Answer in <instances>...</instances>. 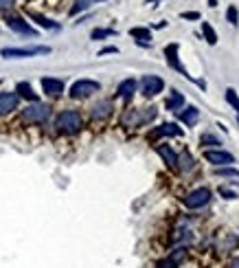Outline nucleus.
<instances>
[{"label": "nucleus", "mask_w": 239, "mask_h": 268, "mask_svg": "<svg viewBox=\"0 0 239 268\" xmlns=\"http://www.w3.org/2000/svg\"><path fill=\"white\" fill-rule=\"evenodd\" d=\"M156 119V108L149 106V108H128L121 117V125L125 128H141V125L149 123V121Z\"/></svg>", "instance_id": "nucleus-1"}, {"label": "nucleus", "mask_w": 239, "mask_h": 268, "mask_svg": "<svg viewBox=\"0 0 239 268\" xmlns=\"http://www.w3.org/2000/svg\"><path fill=\"white\" fill-rule=\"evenodd\" d=\"M55 128L62 134H77L84 128V119H81V114L77 110H64L55 119Z\"/></svg>", "instance_id": "nucleus-2"}, {"label": "nucleus", "mask_w": 239, "mask_h": 268, "mask_svg": "<svg viewBox=\"0 0 239 268\" xmlns=\"http://www.w3.org/2000/svg\"><path fill=\"white\" fill-rule=\"evenodd\" d=\"M50 117V106L48 104H40V101H35V104L27 106V108L22 110V121L24 123H33V125H42L47 123Z\"/></svg>", "instance_id": "nucleus-3"}, {"label": "nucleus", "mask_w": 239, "mask_h": 268, "mask_svg": "<svg viewBox=\"0 0 239 268\" xmlns=\"http://www.w3.org/2000/svg\"><path fill=\"white\" fill-rule=\"evenodd\" d=\"M50 47H7L0 51V57L4 59H22V57H35V55H48Z\"/></svg>", "instance_id": "nucleus-4"}, {"label": "nucleus", "mask_w": 239, "mask_h": 268, "mask_svg": "<svg viewBox=\"0 0 239 268\" xmlns=\"http://www.w3.org/2000/svg\"><path fill=\"white\" fill-rule=\"evenodd\" d=\"M178 51H180V47H178V44H167V47H165V59H167V64H169V66L174 68V70H178L180 75H185V77L189 79V82H193L195 86H200V88L204 90V88H206V84H204V82H197V79H193L191 75L187 73V68L180 64V57H178Z\"/></svg>", "instance_id": "nucleus-5"}, {"label": "nucleus", "mask_w": 239, "mask_h": 268, "mask_svg": "<svg viewBox=\"0 0 239 268\" xmlns=\"http://www.w3.org/2000/svg\"><path fill=\"white\" fill-rule=\"evenodd\" d=\"M101 84L95 82V79H77L73 86H70V97L73 99H88L90 95L99 93Z\"/></svg>", "instance_id": "nucleus-6"}, {"label": "nucleus", "mask_w": 239, "mask_h": 268, "mask_svg": "<svg viewBox=\"0 0 239 268\" xmlns=\"http://www.w3.org/2000/svg\"><path fill=\"white\" fill-rule=\"evenodd\" d=\"M182 202H185L187 209H200V207L211 202V189H208V187H197L191 194H187L185 198H182Z\"/></svg>", "instance_id": "nucleus-7"}, {"label": "nucleus", "mask_w": 239, "mask_h": 268, "mask_svg": "<svg viewBox=\"0 0 239 268\" xmlns=\"http://www.w3.org/2000/svg\"><path fill=\"white\" fill-rule=\"evenodd\" d=\"M204 161H208V163L215 165V167H231V165L235 163V156H233L231 152L217 148V150H206L204 152Z\"/></svg>", "instance_id": "nucleus-8"}, {"label": "nucleus", "mask_w": 239, "mask_h": 268, "mask_svg": "<svg viewBox=\"0 0 239 268\" xmlns=\"http://www.w3.org/2000/svg\"><path fill=\"white\" fill-rule=\"evenodd\" d=\"M162 88H165V82H162L158 75H145V77L141 79V93H143V97H147V99L160 95Z\"/></svg>", "instance_id": "nucleus-9"}, {"label": "nucleus", "mask_w": 239, "mask_h": 268, "mask_svg": "<svg viewBox=\"0 0 239 268\" xmlns=\"http://www.w3.org/2000/svg\"><path fill=\"white\" fill-rule=\"evenodd\" d=\"M185 257H187V246H178V249H174L167 257L158 260L156 268H180V264H182V260H185Z\"/></svg>", "instance_id": "nucleus-10"}, {"label": "nucleus", "mask_w": 239, "mask_h": 268, "mask_svg": "<svg viewBox=\"0 0 239 268\" xmlns=\"http://www.w3.org/2000/svg\"><path fill=\"white\" fill-rule=\"evenodd\" d=\"M40 84H42V93L44 95H48V97H53V99L62 97V93H64V82H62V79L42 77V79H40Z\"/></svg>", "instance_id": "nucleus-11"}, {"label": "nucleus", "mask_w": 239, "mask_h": 268, "mask_svg": "<svg viewBox=\"0 0 239 268\" xmlns=\"http://www.w3.org/2000/svg\"><path fill=\"white\" fill-rule=\"evenodd\" d=\"M112 110H114L112 101L110 99H101V101H96L93 108H90V117H93L95 121H105L112 114Z\"/></svg>", "instance_id": "nucleus-12"}, {"label": "nucleus", "mask_w": 239, "mask_h": 268, "mask_svg": "<svg viewBox=\"0 0 239 268\" xmlns=\"http://www.w3.org/2000/svg\"><path fill=\"white\" fill-rule=\"evenodd\" d=\"M4 22H7V27L11 29V31H16V33H20V35H38V31H35L31 24L24 22V20L18 18V16H9L7 20H4Z\"/></svg>", "instance_id": "nucleus-13"}, {"label": "nucleus", "mask_w": 239, "mask_h": 268, "mask_svg": "<svg viewBox=\"0 0 239 268\" xmlns=\"http://www.w3.org/2000/svg\"><path fill=\"white\" fill-rule=\"evenodd\" d=\"M185 134V130L182 128H178L176 123H162V125H158V128H154L149 132V136L147 139H160V136H182Z\"/></svg>", "instance_id": "nucleus-14"}, {"label": "nucleus", "mask_w": 239, "mask_h": 268, "mask_svg": "<svg viewBox=\"0 0 239 268\" xmlns=\"http://www.w3.org/2000/svg\"><path fill=\"white\" fill-rule=\"evenodd\" d=\"M136 88H139L136 79H132V77H130V79H123V82L119 84V88H116V97L123 99L125 104H128V101H132V97H134Z\"/></svg>", "instance_id": "nucleus-15"}, {"label": "nucleus", "mask_w": 239, "mask_h": 268, "mask_svg": "<svg viewBox=\"0 0 239 268\" xmlns=\"http://www.w3.org/2000/svg\"><path fill=\"white\" fill-rule=\"evenodd\" d=\"M20 97L16 93H0V114H11L18 108Z\"/></svg>", "instance_id": "nucleus-16"}, {"label": "nucleus", "mask_w": 239, "mask_h": 268, "mask_svg": "<svg viewBox=\"0 0 239 268\" xmlns=\"http://www.w3.org/2000/svg\"><path fill=\"white\" fill-rule=\"evenodd\" d=\"M178 119H180L182 123L187 125V128H193V125L197 123V119H200V110H197L195 106H189V108H182V112H178Z\"/></svg>", "instance_id": "nucleus-17"}, {"label": "nucleus", "mask_w": 239, "mask_h": 268, "mask_svg": "<svg viewBox=\"0 0 239 268\" xmlns=\"http://www.w3.org/2000/svg\"><path fill=\"white\" fill-rule=\"evenodd\" d=\"M130 35L136 40V44H139V47H149V42H151V31L147 27H134V29H130Z\"/></svg>", "instance_id": "nucleus-18"}, {"label": "nucleus", "mask_w": 239, "mask_h": 268, "mask_svg": "<svg viewBox=\"0 0 239 268\" xmlns=\"http://www.w3.org/2000/svg\"><path fill=\"white\" fill-rule=\"evenodd\" d=\"M156 152H158L160 159L167 163V167L174 169L176 165H178V154L171 150V145H156Z\"/></svg>", "instance_id": "nucleus-19"}, {"label": "nucleus", "mask_w": 239, "mask_h": 268, "mask_svg": "<svg viewBox=\"0 0 239 268\" xmlns=\"http://www.w3.org/2000/svg\"><path fill=\"white\" fill-rule=\"evenodd\" d=\"M176 167L180 171H185V174H189V171L195 167V161H193V156L189 154V150H187V148L178 154V165H176Z\"/></svg>", "instance_id": "nucleus-20"}, {"label": "nucleus", "mask_w": 239, "mask_h": 268, "mask_svg": "<svg viewBox=\"0 0 239 268\" xmlns=\"http://www.w3.org/2000/svg\"><path fill=\"white\" fill-rule=\"evenodd\" d=\"M165 108L167 110H174V112H176V110H182V108H185V95L178 93V90L174 88V90H171V95L165 101Z\"/></svg>", "instance_id": "nucleus-21"}, {"label": "nucleus", "mask_w": 239, "mask_h": 268, "mask_svg": "<svg viewBox=\"0 0 239 268\" xmlns=\"http://www.w3.org/2000/svg\"><path fill=\"white\" fill-rule=\"evenodd\" d=\"M29 18L35 20V22H38L42 29H48V31H57V29H59V24L55 22V20H50V18H47V16H42V13L29 11Z\"/></svg>", "instance_id": "nucleus-22"}, {"label": "nucleus", "mask_w": 239, "mask_h": 268, "mask_svg": "<svg viewBox=\"0 0 239 268\" xmlns=\"http://www.w3.org/2000/svg\"><path fill=\"white\" fill-rule=\"evenodd\" d=\"M16 95H18V97H22V99H29L31 104H35V101H38V93H33L31 84H27V82H20V84L16 86Z\"/></svg>", "instance_id": "nucleus-23"}, {"label": "nucleus", "mask_w": 239, "mask_h": 268, "mask_svg": "<svg viewBox=\"0 0 239 268\" xmlns=\"http://www.w3.org/2000/svg\"><path fill=\"white\" fill-rule=\"evenodd\" d=\"M202 35H204V40L211 47L217 44V33H215V29L211 27V22H202Z\"/></svg>", "instance_id": "nucleus-24"}, {"label": "nucleus", "mask_w": 239, "mask_h": 268, "mask_svg": "<svg viewBox=\"0 0 239 268\" xmlns=\"http://www.w3.org/2000/svg\"><path fill=\"white\" fill-rule=\"evenodd\" d=\"M226 101L231 104V108L239 114V97H237V90L235 88H226Z\"/></svg>", "instance_id": "nucleus-25"}, {"label": "nucleus", "mask_w": 239, "mask_h": 268, "mask_svg": "<svg viewBox=\"0 0 239 268\" xmlns=\"http://www.w3.org/2000/svg\"><path fill=\"white\" fill-rule=\"evenodd\" d=\"M112 35H116L114 29H95V31L90 33V38L93 40H105V38H112Z\"/></svg>", "instance_id": "nucleus-26"}, {"label": "nucleus", "mask_w": 239, "mask_h": 268, "mask_svg": "<svg viewBox=\"0 0 239 268\" xmlns=\"http://www.w3.org/2000/svg\"><path fill=\"white\" fill-rule=\"evenodd\" d=\"M215 176H222V178H237L239 169H235V167H217Z\"/></svg>", "instance_id": "nucleus-27"}, {"label": "nucleus", "mask_w": 239, "mask_h": 268, "mask_svg": "<svg viewBox=\"0 0 239 268\" xmlns=\"http://www.w3.org/2000/svg\"><path fill=\"white\" fill-rule=\"evenodd\" d=\"M200 145H213V148H220V139L217 136H213V134H202L200 136Z\"/></svg>", "instance_id": "nucleus-28"}, {"label": "nucleus", "mask_w": 239, "mask_h": 268, "mask_svg": "<svg viewBox=\"0 0 239 268\" xmlns=\"http://www.w3.org/2000/svg\"><path fill=\"white\" fill-rule=\"evenodd\" d=\"M90 2H93V0H77V2H75V7L70 9V16H77L79 11H86V9L90 7Z\"/></svg>", "instance_id": "nucleus-29"}, {"label": "nucleus", "mask_w": 239, "mask_h": 268, "mask_svg": "<svg viewBox=\"0 0 239 268\" xmlns=\"http://www.w3.org/2000/svg\"><path fill=\"white\" fill-rule=\"evenodd\" d=\"M226 20H228L231 24H237V22H239V11H237L235 4H231V7L226 9Z\"/></svg>", "instance_id": "nucleus-30"}, {"label": "nucleus", "mask_w": 239, "mask_h": 268, "mask_svg": "<svg viewBox=\"0 0 239 268\" xmlns=\"http://www.w3.org/2000/svg\"><path fill=\"white\" fill-rule=\"evenodd\" d=\"M217 194H220L222 198H226V200H235L237 198V194L233 189H228V187H220V189H217Z\"/></svg>", "instance_id": "nucleus-31"}, {"label": "nucleus", "mask_w": 239, "mask_h": 268, "mask_svg": "<svg viewBox=\"0 0 239 268\" xmlns=\"http://www.w3.org/2000/svg\"><path fill=\"white\" fill-rule=\"evenodd\" d=\"M180 18H185V20H200L202 16L197 11H182L180 13Z\"/></svg>", "instance_id": "nucleus-32"}, {"label": "nucleus", "mask_w": 239, "mask_h": 268, "mask_svg": "<svg viewBox=\"0 0 239 268\" xmlns=\"http://www.w3.org/2000/svg\"><path fill=\"white\" fill-rule=\"evenodd\" d=\"M13 2H16V0H0V11H4V9H11Z\"/></svg>", "instance_id": "nucleus-33"}, {"label": "nucleus", "mask_w": 239, "mask_h": 268, "mask_svg": "<svg viewBox=\"0 0 239 268\" xmlns=\"http://www.w3.org/2000/svg\"><path fill=\"white\" fill-rule=\"evenodd\" d=\"M108 53H119V49L116 47H105V49L99 51V55H108Z\"/></svg>", "instance_id": "nucleus-34"}, {"label": "nucleus", "mask_w": 239, "mask_h": 268, "mask_svg": "<svg viewBox=\"0 0 239 268\" xmlns=\"http://www.w3.org/2000/svg\"><path fill=\"white\" fill-rule=\"evenodd\" d=\"M208 7L215 9V7H217V0H208Z\"/></svg>", "instance_id": "nucleus-35"}, {"label": "nucleus", "mask_w": 239, "mask_h": 268, "mask_svg": "<svg viewBox=\"0 0 239 268\" xmlns=\"http://www.w3.org/2000/svg\"><path fill=\"white\" fill-rule=\"evenodd\" d=\"M231 268H239V257H237V260H233V264H231Z\"/></svg>", "instance_id": "nucleus-36"}, {"label": "nucleus", "mask_w": 239, "mask_h": 268, "mask_svg": "<svg viewBox=\"0 0 239 268\" xmlns=\"http://www.w3.org/2000/svg\"><path fill=\"white\" fill-rule=\"evenodd\" d=\"M147 2H156V0H147Z\"/></svg>", "instance_id": "nucleus-37"}, {"label": "nucleus", "mask_w": 239, "mask_h": 268, "mask_svg": "<svg viewBox=\"0 0 239 268\" xmlns=\"http://www.w3.org/2000/svg\"><path fill=\"white\" fill-rule=\"evenodd\" d=\"M237 125H239V117H237Z\"/></svg>", "instance_id": "nucleus-38"}]
</instances>
